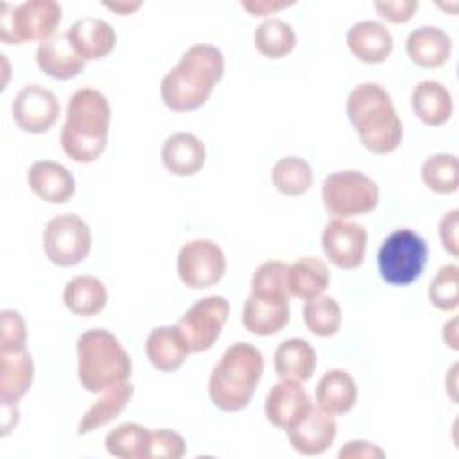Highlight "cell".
<instances>
[{
	"instance_id": "74e56055",
	"label": "cell",
	"mask_w": 459,
	"mask_h": 459,
	"mask_svg": "<svg viewBox=\"0 0 459 459\" xmlns=\"http://www.w3.org/2000/svg\"><path fill=\"white\" fill-rule=\"evenodd\" d=\"M185 439L178 432L170 429L151 430L147 459H179L185 455Z\"/></svg>"
},
{
	"instance_id": "2e32d148",
	"label": "cell",
	"mask_w": 459,
	"mask_h": 459,
	"mask_svg": "<svg viewBox=\"0 0 459 459\" xmlns=\"http://www.w3.org/2000/svg\"><path fill=\"white\" fill-rule=\"evenodd\" d=\"M27 181L34 195L52 204L66 203L75 192V179L72 172L52 160L34 161L29 169Z\"/></svg>"
},
{
	"instance_id": "7402d4cb",
	"label": "cell",
	"mask_w": 459,
	"mask_h": 459,
	"mask_svg": "<svg viewBox=\"0 0 459 459\" xmlns=\"http://www.w3.org/2000/svg\"><path fill=\"white\" fill-rule=\"evenodd\" d=\"M290 319L289 299H267L258 296H249L242 308V323L247 332L255 335H274Z\"/></svg>"
},
{
	"instance_id": "484cf974",
	"label": "cell",
	"mask_w": 459,
	"mask_h": 459,
	"mask_svg": "<svg viewBox=\"0 0 459 459\" xmlns=\"http://www.w3.org/2000/svg\"><path fill=\"white\" fill-rule=\"evenodd\" d=\"M314 348L299 337L285 339L274 351V371L281 380L307 382L316 369Z\"/></svg>"
},
{
	"instance_id": "d4e9b609",
	"label": "cell",
	"mask_w": 459,
	"mask_h": 459,
	"mask_svg": "<svg viewBox=\"0 0 459 459\" xmlns=\"http://www.w3.org/2000/svg\"><path fill=\"white\" fill-rule=\"evenodd\" d=\"M411 104L416 117L432 127L448 122L454 104L448 90L437 81H420L411 93Z\"/></svg>"
},
{
	"instance_id": "d6a6232c",
	"label": "cell",
	"mask_w": 459,
	"mask_h": 459,
	"mask_svg": "<svg viewBox=\"0 0 459 459\" xmlns=\"http://www.w3.org/2000/svg\"><path fill=\"white\" fill-rule=\"evenodd\" d=\"M273 185L285 195H303L312 186V169L298 156L280 158L271 172Z\"/></svg>"
},
{
	"instance_id": "8d00e7d4",
	"label": "cell",
	"mask_w": 459,
	"mask_h": 459,
	"mask_svg": "<svg viewBox=\"0 0 459 459\" xmlns=\"http://www.w3.org/2000/svg\"><path fill=\"white\" fill-rule=\"evenodd\" d=\"M430 303L445 312L457 308L459 303V269L454 264L439 267L429 285Z\"/></svg>"
},
{
	"instance_id": "e0dca14e",
	"label": "cell",
	"mask_w": 459,
	"mask_h": 459,
	"mask_svg": "<svg viewBox=\"0 0 459 459\" xmlns=\"http://www.w3.org/2000/svg\"><path fill=\"white\" fill-rule=\"evenodd\" d=\"M36 63L48 77L68 81L82 72L86 61L75 52L66 32H57L38 45Z\"/></svg>"
},
{
	"instance_id": "7a4b0ae2",
	"label": "cell",
	"mask_w": 459,
	"mask_h": 459,
	"mask_svg": "<svg viewBox=\"0 0 459 459\" xmlns=\"http://www.w3.org/2000/svg\"><path fill=\"white\" fill-rule=\"evenodd\" d=\"M111 122V108L104 93L95 88H81L72 93L66 106V120L61 129V147L77 163H91L106 149Z\"/></svg>"
},
{
	"instance_id": "52a82bcc",
	"label": "cell",
	"mask_w": 459,
	"mask_h": 459,
	"mask_svg": "<svg viewBox=\"0 0 459 459\" xmlns=\"http://www.w3.org/2000/svg\"><path fill=\"white\" fill-rule=\"evenodd\" d=\"M61 5L54 0H29L16 7L4 4L0 16V39L7 45L45 41L61 23Z\"/></svg>"
},
{
	"instance_id": "9c48e42d",
	"label": "cell",
	"mask_w": 459,
	"mask_h": 459,
	"mask_svg": "<svg viewBox=\"0 0 459 459\" xmlns=\"http://www.w3.org/2000/svg\"><path fill=\"white\" fill-rule=\"evenodd\" d=\"M91 247L88 224L75 213H63L50 219L43 231L47 258L59 267L81 264Z\"/></svg>"
},
{
	"instance_id": "4dcf8cb0",
	"label": "cell",
	"mask_w": 459,
	"mask_h": 459,
	"mask_svg": "<svg viewBox=\"0 0 459 459\" xmlns=\"http://www.w3.org/2000/svg\"><path fill=\"white\" fill-rule=\"evenodd\" d=\"M151 430L138 423H122L106 436V450L120 459H147Z\"/></svg>"
},
{
	"instance_id": "ffe728a7",
	"label": "cell",
	"mask_w": 459,
	"mask_h": 459,
	"mask_svg": "<svg viewBox=\"0 0 459 459\" xmlns=\"http://www.w3.org/2000/svg\"><path fill=\"white\" fill-rule=\"evenodd\" d=\"M346 45L364 63H384L393 50V36L380 22L364 20L351 25L346 34Z\"/></svg>"
},
{
	"instance_id": "ac0fdd59",
	"label": "cell",
	"mask_w": 459,
	"mask_h": 459,
	"mask_svg": "<svg viewBox=\"0 0 459 459\" xmlns=\"http://www.w3.org/2000/svg\"><path fill=\"white\" fill-rule=\"evenodd\" d=\"M66 36L84 61H95L109 56L117 43L113 27L108 22L93 16L77 20L74 25H70Z\"/></svg>"
},
{
	"instance_id": "5bb4252c",
	"label": "cell",
	"mask_w": 459,
	"mask_h": 459,
	"mask_svg": "<svg viewBox=\"0 0 459 459\" xmlns=\"http://www.w3.org/2000/svg\"><path fill=\"white\" fill-rule=\"evenodd\" d=\"M292 448L303 455H319L330 448L337 436V423L321 407H310L307 414L287 430Z\"/></svg>"
},
{
	"instance_id": "f546056e",
	"label": "cell",
	"mask_w": 459,
	"mask_h": 459,
	"mask_svg": "<svg viewBox=\"0 0 459 459\" xmlns=\"http://www.w3.org/2000/svg\"><path fill=\"white\" fill-rule=\"evenodd\" d=\"M133 391L134 387L131 382H124L104 391V394L99 400H95V403L82 414L77 427L79 434L81 436L90 434L99 427H104L106 423L115 420L127 407L133 396Z\"/></svg>"
},
{
	"instance_id": "1f68e13d",
	"label": "cell",
	"mask_w": 459,
	"mask_h": 459,
	"mask_svg": "<svg viewBox=\"0 0 459 459\" xmlns=\"http://www.w3.org/2000/svg\"><path fill=\"white\" fill-rule=\"evenodd\" d=\"M255 47L262 56L269 59H280L294 50L296 34L287 22L280 18H269L256 27Z\"/></svg>"
},
{
	"instance_id": "60d3db41",
	"label": "cell",
	"mask_w": 459,
	"mask_h": 459,
	"mask_svg": "<svg viewBox=\"0 0 459 459\" xmlns=\"http://www.w3.org/2000/svg\"><path fill=\"white\" fill-rule=\"evenodd\" d=\"M459 210H450L439 222V237L443 247L452 255H459Z\"/></svg>"
},
{
	"instance_id": "d590c367",
	"label": "cell",
	"mask_w": 459,
	"mask_h": 459,
	"mask_svg": "<svg viewBox=\"0 0 459 459\" xmlns=\"http://www.w3.org/2000/svg\"><path fill=\"white\" fill-rule=\"evenodd\" d=\"M421 179L436 194H454L459 186L457 158L454 154H434L421 165Z\"/></svg>"
},
{
	"instance_id": "603a6c76",
	"label": "cell",
	"mask_w": 459,
	"mask_h": 459,
	"mask_svg": "<svg viewBox=\"0 0 459 459\" xmlns=\"http://www.w3.org/2000/svg\"><path fill=\"white\" fill-rule=\"evenodd\" d=\"M145 353L158 371L169 373L176 371L185 362L190 350L178 325H167L158 326L149 333L145 341Z\"/></svg>"
},
{
	"instance_id": "ee69618b",
	"label": "cell",
	"mask_w": 459,
	"mask_h": 459,
	"mask_svg": "<svg viewBox=\"0 0 459 459\" xmlns=\"http://www.w3.org/2000/svg\"><path fill=\"white\" fill-rule=\"evenodd\" d=\"M108 9L115 11L117 14L120 16H126V14H131L133 11H136L142 4L140 2H134V4H127V2H115V4H104Z\"/></svg>"
},
{
	"instance_id": "e575fe53",
	"label": "cell",
	"mask_w": 459,
	"mask_h": 459,
	"mask_svg": "<svg viewBox=\"0 0 459 459\" xmlns=\"http://www.w3.org/2000/svg\"><path fill=\"white\" fill-rule=\"evenodd\" d=\"M251 294L267 299H289V265L280 260H267L255 269Z\"/></svg>"
},
{
	"instance_id": "4316f807",
	"label": "cell",
	"mask_w": 459,
	"mask_h": 459,
	"mask_svg": "<svg viewBox=\"0 0 459 459\" xmlns=\"http://www.w3.org/2000/svg\"><path fill=\"white\" fill-rule=\"evenodd\" d=\"M316 402L317 407L332 416L346 414L357 402V385L353 377L344 369L326 371L317 382Z\"/></svg>"
},
{
	"instance_id": "8992f818",
	"label": "cell",
	"mask_w": 459,
	"mask_h": 459,
	"mask_svg": "<svg viewBox=\"0 0 459 459\" xmlns=\"http://www.w3.org/2000/svg\"><path fill=\"white\" fill-rule=\"evenodd\" d=\"M427 256V242L414 230H394L384 238L377 255L380 276L394 287L411 285L421 276Z\"/></svg>"
},
{
	"instance_id": "7bdbcfd3",
	"label": "cell",
	"mask_w": 459,
	"mask_h": 459,
	"mask_svg": "<svg viewBox=\"0 0 459 459\" xmlns=\"http://www.w3.org/2000/svg\"><path fill=\"white\" fill-rule=\"evenodd\" d=\"M294 2H271V0H251V2H242V9H246L251 16H267L273 14L283 7L292 5Z\"/></svg>"
},
{
	"instance_id": "83f0119b",
	"label": "cell",
	"mask_w": 459,
	"mask_h": 459,
	"mask_svg": "<svg viewBox=\"0 0 459 459\" xmlns=\"http://www.w3.org/2000/svg\"><path fill=\"white\" fill-rule=\"evenodd\" d=\"M63 301L72 314L91 317L104 310L108 290L95 276H75L65 285Z\"/></svg>"
},
{
	"instance_id": "b9f144b4",
	"label": "cell",
	"mask_w": 459,
	"mask_h": 459,
	"mask_svg": "<svg viewBox=\"0 0 459 459\" xmlns=\"http://www.w3.org/2000/svg\"><path fill=\"white\" fill-rule=\"evenodd\" d=\"M384 450L378 448L377 445L369 443V441H362V439H355L346 443L341 450H339V459H355V457H384Z\"/></svg>"
},
{
	"instance_id": "6da1fadb",
	"label": "cell",
	"mask_w": 459,
	"mask_h": 459,
	"mask_svg": "<svg viewBox=\"0 0 459 459\" xmlns=\"http://www.w3.org/2000/svg\"><path fill=\"white\" fill-rule=\"evenodd\" d=\"M224 75L222 52L208 43L192 45L163 77L160 93L165 106L176 113L199 109Z\"/></svg>"
},
{
	"instance_id": "836d02e7",
	"label": "cell",
	"mask_w": 459,
	"mask_h": 459,
	"mask_svg": "<svg viewBox=\"0 0 459 459\" xmlns=\"http://www.w3.org/2000/svg\"><path fill=\"white\" fill-rule=\"evenodd\" d=\"M341 319V307L332 296H316L305 301L303 321L314 335H335L339 332Z\"/></svg>"
},
{
	"instance_id": "44dd1931",
	"label": "cell",
	"mask_w": 459,
	"mask_h": 459,
	"mask_svg": "<svg viewBox=\"0 0 459 459\" xmlns=\"http://www.w3.org/2000/svg\"><path fill=\"white\" fill-rule=\"evenodd\" d=\"M407 56L421 68L443 66L452 52L450 36L434 25H421L414 29L405 43Z\"/></svg>"
},
{
	"instance_id": "5b68a950",
	"label": "cell",
	"mask_w": 459,
	"mask_h": 459,
	"mask_svg": "<svg viewBox=\"0 0 459 459\" xmlns=\"http://www.w3.org/2000/svg\"><path fill=\"white\" fill-rule=\"evenodd\" d=\"M131 357L120 341L104 328H91L77 341V375L90 393H104L131 377Z\"/></svg>"
},
{
	"instance_id": "ab89813d",
	"label": "cell",
	"mask_w": 459,
	"mask_h": 459,
	"mask_svg": "<svg viewBox=\"0 0 459 459\" xmlns=\"http://www.w3.org/2000/svg\"><path fill=\"white\" fill-rule=\"evenodd\" d=\"M377 13L391 23H405L418 11L416 0H385L373 4Z\"/></svg>"
},
{
	"instance_id": "30bf717a",
	"label": "cell",
	"mask_w": 459,
	"mask_h": 459,
	"mask_svg": "<svg viewBox=\"0 0 459 459\" xmlns=\"http://www.w3.org/2000/svg\"><path fill=\"white\" fill-rule=\"evenodd\" d=\"M230 316V303L224 296H206L195 301L178 321V328L190 351L210 350L221 335Z\"/></svg>"
},
{
	"instance_id": "cb8c5ba5",
	"label": "cell",
	"mask_w": 459,
	"mask_h": 459,
	"mask_svg": "<svg viewBox=\"0 0 459 459\" xmlns=\"http://www.w3.org/2000/svg\"><path fill=\"white\" fill-rule=\"evenodd\" d=\"M34 362L27 350L0 351V402L16 403L32 385Z\"/></svg>"
},
{
	"instance_id": "9a60e30c",
	"label": "cell",
	"mask_w": 459,
	"mask_h": 459,
	"mask_svg": "<svg viewBox=\"0 0 459 459\" xmlns=\"http://www.w3.org/2000/svg\"><path fill=\"white\" fill-rule=\"evenodd\" d=\"M312 407L310 396L301 382L281 380L274 384L265 398V416L278 429H292Z\"/></svg>"
},
{
	"instance_id": "f1b7e54d",
	"label": "cell",
	"mask_w": 459,
	"mask_h": 459,
	"mask_svg": "<svg viewBox=\"0 0 459 459\" xmlns=\"http://www.w3.org/2000/svg\"><path fill=\"white\" fill-rule=\"evenodd\" d=\"M328 283V267L316 256H303L289 265V292L296 298L310 299L321 296Z\"/></svg>"
},
{
	"instance_id": "ba28073f",
	"label": "cell",
	"mask_w": 459,
	"mask_h": 459,
	"mask_svg": "<svg viewBox=\"0 0 459 459\" xmlns=\"http://www.w3.org/2000/svg\"><path fill=\"white\" fill-rule=\"evenodd\" d=\"M323 204L337 219L369 213L377 208L380 192L377 183L359 170H339L325 178Z\"/></svg>"
},
{
	"instance_id": "7c38bea8",
	"label": "cell",
	"mask_w": 459,
	"mask_h": 459,
	"mask_svg": "<svg viewBox=\"0 0 459 459\" xmlns=\"http://www.w3.org/2000/svg\"><path fill=\"white\" fill-rule=\"evenodd\" d=\"M11 109L16 126L30 134L47 133L59 117L56 95L39 84L23 86L14 95Z\"/></svg>"
},
{
	"instance_id": "3957f363",
	"label": "cell",
	"mask_w": 459,
	"mask_h": 459,
	"mask_svg": "<svg viewBox=\"0 0 459 459\" xmlns=\"http://www.w3.org/2000/svg\"><path fill=\"white\" fill-rule=\"evenodd\" d=\"M346 113L362 145L373 154H389L403 136L402 120L389 93L377 82L355 86L346 100Z\"/></svg>"
},
{
	"instance_id": "8fae6325",
	"label": "cell",
	"mask_w": 459,
	"mask_h": 459,
	"mask_svg": "<svg viewBox=\"0 0 459 459\" xmlns=\"http://www.w3.org/2000/svg\"><path fill=\"white\" fill-rule=\"evenodd\" d=\"M226 273L222 249L208 238H195L181 246L178 253L179 280L190 289H208Z\"/></svg>"
},
{
	"instance_id": "4fadbf2b",
	"label": "cell",
	"mask_w": 459,
	"mask_h": 459,
	"mask_svg": "<svg viewBox=\"0 0 459 459\" xmlns=\"http://www.w3.org/2000/svg\"><path fill=\"white\" fill-rule=\"evenodd\" d=\"M366 242L368 233L364 226L344 219L330 221L321 235L326 258L339 269H357L364 260Z\"/></svg>"
},
{
	"instance_id": "f35d334b",
	"label": "cell",
	"mask_w": 459,
	"mask_h": 459,
	"mask_svg": "<svg viewBox=\"0 0 459 459\" xmlns=\"http://www.w3.org/2000/svg\"><path fill=\"white\" fill-rule=\"evenodd\" d=\"M2 339L0 351H22L25 350L27 330L25 321L16 310H2Z\"/></svg>"
},
{
	"instance_id": "277c9868",
	"label": "cell",
	"mask_w": 459,
	"mask_h": 459,
	"mask_svg": "<svg viewBox=\"0 0 459 459\" xmlns=\"http://www.w3.org/2000/svg\"><path fill=\"white\" fill-rule=\"evenodd\" d=\"M264 371V359L258 348L249 342L231 344L208 382V394L215 407L224 412H238L249 405Z\"/></svg>"
},
{
	"instance_id": "d6986e66",
	"label": "cell",
	"mask_w": 459,
	"mask_h": 459,
	"mask_svg": "<svg viewBox=\"0 0 459 459\" xmlns=\"http://www.w3.org/2000/svg\"><path fill=\"white\" fill-rule=\"evenodd\" d=\"M206 160L204 143L192 133L179 131L170 134L161 147V161L174 176L197 174Z\"/></svg>"
}]
</instances>
